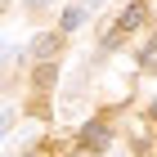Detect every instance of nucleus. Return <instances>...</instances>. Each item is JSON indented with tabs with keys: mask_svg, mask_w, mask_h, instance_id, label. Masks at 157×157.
Returning a JSON list of instances; mask_svg holds the SVG:
<instances>
[{
	"mask_svg": "<svg viewBox=\"0 0 157 157\" xmlns=\"http://www.w3.org/2000/svg\"><path fill=\"white\" fill-rule=\"evenodd\" d=\"M139 23H144V5L135 0L130 9H126V13H121V18H117V27H112V32H108V45H117V40L126 36V32H135V27H139Z\"/></svg>",
	"mask_w": 157,
	"mask_h": 157,
	"instance_id": "1",
	"label": "nucleus"
},
{
	"mask_svg": "<svg viewBox=\"0 0 157 157\" xmlns=\"http://www.w3.org/2000/svg\"><path fill=\"white\" fill-rule=\"evenodd\" d=\"M27 5H49V0H27Z\"/></svg>",
	"mask_w": 157,
	"mask_h": 157,
	"instance_id": "6",
	"label": "nucleus"
},
{
	"mask_svg": "<svg viewBox=\"0 0 157 157\" xmlns=\"http://www.w3.org/2000/svg\"><path fill=\"white\" fill-rule=\"evenodd\" d=\"M54 54H59V36H54V32H45V36L36 40V59H54Z\"/></svg>",
	"mask_w": 157,
	"mask_h": 157,
	"instance_id": "3",
	"label": "nucleus"
},
{
	"mask_svg": "<svg viewBox=\"0 0 157 157\" xmlns=\"http://www.w3.org/2000/svg\"><path fill=\"white\" fill-rule=\"evenodd\" d=\"M54 72H59V67H54L49 59H40V67H36V81H40V85H49V81H54Z\"/></svg>",
	"mask_w": 157,
	"mask_h": 157,
	"instance_id": "4",
	"label": "nucleus"
},
{
	"mask_svg": "<svg viewBox=\"0 0 157 157\" xmlns=\"http://www.w3.org/2000/svg\"><path fill=\"white\" fill-rule=\"evenodd\" d=\"M0 5H5V0H0Z\"/></svg>",
	"mask_w": 157,
	"mask_h": 157,
	"instance_id": "8",
	"label": "nucleus"
},
{
	"mask_svg": "<svg viewBox=\"0 0 157 157\" xmlns=\"http://www.w3.org/2000/svg\"><path fill=\"white\" fill-rule=\"evenodd\" d=\"M81 18H85V9H67V13H63V32H72V27H81Z\"/></svg>",
	"mask_w": 157,
	"mask_h": 157,
	"instance_id": "5",
	"label": "nucleus"
},
{
	"mask_svg": "<svg viewBox=\"0 0 157 157\" xmlns=\"http://www.w3.org/2000/svg\"><path fill=\"white\" fill-rule=\"evenodd\" d=\"M81 144L94 148V153H103V148H108V126H103V121H85L81 126Z\"/></svg>",
	"mask_w": 157,
	"mask_h": 157,
	"instance_id": "2",
	"label": "nucleus"
},
{
	"mask_svg": "<svg viewBox=\"0 0 157 157\" xmlns=\"http://www.w3.org/2000/svg\"><path fill=\"white\" fill-rule=\"evenodd\" d=\"M153 117H157V103H153Z\"/></svg>",
	"mask_w": 157,
	"mask_h": 157,
	"instance_id": "7",
	"label": "nucleus"
}]
</instances>
